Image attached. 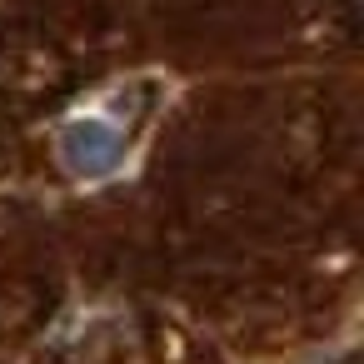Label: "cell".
<instances>
[{
    "instance_id": "obj_1",
    "label": "cell",
    "mask_w": 364,
    "mask_h": 364,
    "mask_svg": "<svg viewBox=\"0 0 364 364\" xmlns=\"http://www.w3.org/2000/svg\"><path fill=\"white\" fill-rule=\"evenodd\" d=\"M115 150H120V135L100 120H80L65 130V160L80 170H105L115 160Z\"/></svg>"
}]
</instances>
